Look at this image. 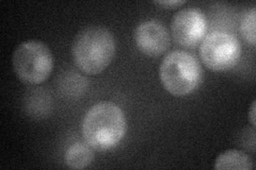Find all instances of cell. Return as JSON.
Returning <instances> with one entry per match:
<instances>
[{
	"mask_svg": "<svg viewBox=\"0 0 256 170\" xmlns=\"http://www.w3.org/2000/svg\"><path fill=\"white\" fill-rule=\"evenodd\" d=\"M82 130L86 143L94 150L114 149L125 136V115L122 109L114 102H98L88 110Z\"/></svg>",
	"mask_w": 256,
	"mask_h": 170,
	"instance_id": "obj_1",
	"label": "cell"
},
{
	"mask_svg": "<svg viewBox=\"0 0 256 170\" xmlns=\"http://www.w3.org/2000/svg\"><path fill=\"white\" fill-rule=\"evenodd\" d=\"M114 54V36L102 26H89L80 30L72 45L75 66L88 76L102 72L110 65Z\"/></svg>",
	"mask_w": 256,
	"mask_h": 170,
	"instance_id": "obj_2",
	"label": "cell"
},
{
	"mask_svg": "<svg viewBox=\"0 0 256 170\" xmlns=\"http://www.w3.org/2000/svg\"><path fill=\"white\" fill-rule=\"evenodd\" d=\"M159 79L164 90L172 96H188L201 83L202 67L194 55L174 50L160 63Z\"/></svg>",
	"mask_w": 256,
	"mask_h": 170,
	"instance_id": "obj_3",
	"label": "cell"
},
{
	"mask_svg": "<svg viewBox=\"0 0 256 170\" xmlns=\"http://www.w3.org/2000/svg\"><path fill=\"white\" fill-rule=\"evenodd\" d=\"M12 66L22 83L38 85L52 75L54 55L43 42L29 39L20 43L12 55Z\"/></svg>",
	"mask_w": 256,
	"mask_h": 170,
	"instance_id": "obj_4",
	"label": "cell"
},
{
	"mask_svg": "<svg viewBox=\"0 0 256 170\" xmlns=\"http://www.w3.org/2000/svg\"><path fill=\"white\" fill-rule=\"evenodd\" d=\"M242 55V45L233 34L214 31L207 34L200 46V58L212 71H226L233 68Z\"/></svg>",
	"mask_w": 256,
	"mask_h": 170,
	"instance_id": "obj_5",
	"label": "cell"
},
{
	"mask_svg": "<svg viewBox=\"0 0 256 170\" xmlns=\"http://www.w3.org/2000/svg\"><path fill=\"white\" fill-rule=\"evenodd\" d=\"M207 32V19L202 11L187 7L176 12L171 20V34L175 43L182 47H196Z\"/></svg>",
	"mask_w": 256,
	"mask_h": 170,
	"instance_id": "obj_6",
	"label": "cell"
},
{
	"mask_svg": "<svg viewBox=\"0 0 256 170\" xmlns=\"http://www.w3.org/2000/svg\"><path fill=\"white\" fill-rule=\"evenodd\" d=\"M134 40L141 53L155 58L169 49L171 37L164 23L157 20H146L136 27Z\"/></svg>",
	"mask_w": 256,
	"mask_h": 170,
	"instance_id": "obj_7",
	"label": "cell"
},
{
	"mask_svg": "<svg viewBox=\"0 0 256 170\" xmlns=\"http://www.w3.org/2000/svg\"><path fill=\"white\" fill-rule=\"evenodd\" d=\"M253 161L246 152L230 149L222 152L214 161L216 170H251Z\"/></svg>",
	"mask_w": 256,
	"mask_h": 170,
	"instance_id": "obj_8",
	"label": "cell"
},
{
	"mask_svg": "<svg viewBox=\"0 0 256 170\" xmlns=\"http://www.w3.org/2000/svg\"><path fill=\"white\" fill-rule=\"evenodd\" d=\"M94 149L86 143H76L68 148L64 162L72 169H84L92 164Z\"/></svg>",
	"mask_w": 256,
	"mask_h": 170,
	"instance_id": "obj_9",
	"label": "cell"
},
{
	"mask_svg": "<svg viewBox=\"0 0 256 170\" xmlns=\"http://www.w3.org/2000/svg\"><path fill=\"white\" fill-rule=\"evenodd\" d=\"M255 25H256V9L252 7L250 11H248L240 23V33L248 43L252 46L256 44V35H255Z\"/></svg>",
	"mask_w": 256,
	"mask_h": 170,
	"instance_id": "obj_10",
	"label": "cell"
},
{
	"mask_svg": "<svg viewBox=\"0 0 256 170\" xmlns=\"http://www.w3.org/2000/svg\"><path fill=\"white\" fill-rule=\"evenodd\" d=\"M185 0H160V1H154V4L159 5L164 9H175V7L180 6L182 4H185Z\"/></svg>",
	"mask_w": 256,
	"mask_h": 170,
	"instance_id": "obj_11",
	"label": "cell"
},
{
	"mask_svg": "<svg viewBox=\"0 0 256 170\" xmlns=\"http://www.w3.org/2000/svg\"><path fill=\"white\" fill-rule=\"evenodd\" d=\"M255 113H256V101L253 100L250 110H249V119H250V123L252 125V127L254 128L256 126V121H255Z\"/></svg>",
	"mask_w": 256,
	"mask_h": 170,
	"instance_id": "obj_12",
	"label": "cell"
}]
</instances>
